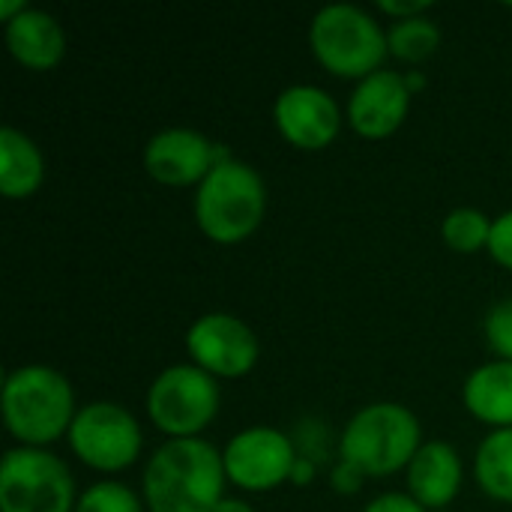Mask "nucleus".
I'll return each mask as SVG.
<instances>
[{
	"label": "nucleus",
	"mask_w": 512,
	"mask_h": 512,
	"mask_svg": "<svg viewBox=\"0 0 512 512\" xmlns=\"http://www.w3.org/2000/svg\"><path fill=\"white\" fill-rule=\"evenodd\" d=\"M225 459L201 438H171L144 471V498L153 512H213L222 504Z\"/></svg>",
	"instance_id": "1"
},
{
	"label": "nucleus",
	"mask_w": 512,
	"mask_h": 512,
	"mask_svg": "<svg viewBox=\"0 0 512 512\" xmlns=\"http://www.w3.org/2000/svg\"><path fill=\"white\" fill-rule=\"evenodd\" d=\"M75 396L69 381L45 366L15 369L3 384V420L24 444H51L72 429Z\"/></svg>",
	"instance_id": "2"
},
{
	"label": "nucleus",
	"mask_w": 512,
	"mask_h": 512,
	"mask_svg": "<svg viewBox=\"0 0 512 512\" xmlns=\"http://www.w3.org/2000/svg\"><path fill=\"white\" fill-rule=\"evenodd\" d=\"M267 192L261 177L234 159L219 162L195 195V216L201 231L216 243L246 240L264 219Z\"/></svg>",
	"instance_id": "3"
},
{
	"label": "nucleus",
	"mask_w": 512,
	"mask_h": 512,
	"mask_svg": "<svg viewBox=\"0 0 512 512\" xmlns=\"http://www.w3.org/2000/svg\"><path fill=\"white\" fill-rule=\"evenodd\" d=\"M420 453L417 417L393 402L363 408L342 435V459L360 474L387 477Z\"/></svg>",
	"instance_id": "4"
},
{
	"label": "nucleus",
	"mask_w": 512,
	"mask_h": 512,
	"mask_svg": "<svg viewBox=\"0 0 512 512\" xmlns=\"http://www.w3.org/2000/svg\"><path fill=\"white\" fill-rule=\"evenodd\" d=\"M309 39L315 57L342 78L375 75L384 54L390 51L375 18H369L363 9L348 3L321 9L312 21Z\"/></svg>",
	"instance_id": "5"
},
{
	"label": "nucleus",
	"mask_w": 512,
	"mask_h": 512,
	"mask_svg": "<svg viewBox=\"0 0 512 512\" xmlns=\"http://www.w3.org/2000/svg\"><path fill=\"white\" fill-rule=\"evenodd\" d=\"M75 480L66 465L36 447L9 450L0 468L3 512H69Z\"/></svg>",
	"instance_id": "6"
},
{
	"label": "nucleus",
	"mask_w": 512,
	"mask_h": 512,
	"mask_svg": "<svg viewBox=\"0 0 512 512\" xmlns=\"http://www.w3.org/2000/svg\"><path fill=\"white\" fill-rule=\"evenodd\" d=\"M150 420L171 438H195L219 411V387L195 366L165 369L147 396Z\"/></svg>",
	"instance_id": "7"
},
{
	"label": "nucleus",
	"mask_w": 512,
	"mask_h": 512,
	"mask_svg": "<svg viewBox=\"0 0 512 512\" xmlns=\"http://www.w3.org/2000/svg\"><path fill=\"white\" fill-rule=\"evenodd\" d=\"M69 444L84 465L96 471H120L138 459L141 429L126 408L111 402H93L75 414Z\"/></svg>",
	"instance_id": "8"
},
{
	"label": "nucleus",
	"mask_w": 512,
	"mask_h": 512,
	"mask_svg": "<svg viewBox=\"0 0 512 512\" xmlns=\"http://www.w3.org/2000/svg\"><path fill=\"white\" fill-rule=\"evenodd\" d=\"M225 474L249 492L279 486L294 474V447L276 429H246L225 450Z\"/></svg>",
	"instance_id": "9"
},
{
	"label": "nucleus",
	"mask_w": 512,
	"mask_h": 512,
	"mask_svg": "<svg viewBox=\"0 0 512 512\" xmlns=\"http://www.w3.org/2000/svg\"><path fill=\"white\" fill-rule=\"evenodd\" d=\"M186 348L204 372L222 378L246 375L258 360V339L252 336V330L243 321L222 312L195 321L186 336Z\"/></svg>",
	"instance_id": "10"
},
{
	"label": "nucleus",
	"mask_w": 512,
	"mask_h": 512,
	"mask_svg": "<svg viewBox=\"0 0 512 512\" xmlns=\"http://www.w3.org/2000/svg\"><path fill=\"white\" fill-rule=\"evenodd\" d=\"M225 159V150H216L204 135L192 129H165L144 150L147 171L168 186H189L204 180Z\"/></svg>",
	"instance_id": "11"
},
{
	"label": "nucleus",
	"mask_w": 512,
	"mask_h": 512,
	"mask_svg": "<svg viewBox=\"0 0 512 512\" xmlns=\"http://www.w3.org/2000/svg\"><path fill=\"white\" fill-rule=\"evenodd\" d=\"M276 126L300 150H321L339 132V108L318 87H288L276 99Z\"/></svg>",
	"instance_id": "12"
},
{
	"label": "nucleus",
	"mask_w": 512,
	"mask_h": 512,
	"mask_svg": "<svg viewBox=\"0 0 512 512\" xmlns=\"http://www.w3.org/2000/svg\"><path fill=\"white\" fill-rule=\"evenodd\" d=\"M411 105V87L396 72H375L360 81V87L351 96L348 117L354 132L366 138H384L396 132L408 114Z\"/></svg>",
	"instance_id": "13"
},
{
	"label": "nucleus",
	"mask_w": 512,
	"mask_h": 512,
	"mask_svg": "<svg viewBox=\"0 0 512 512\" xmlns=\"http://www.w3.org/2000/svg\"><path fill=\"white\" fill-rule=\"evenodd\" d=\"M408 486H411V498L420 507H432V510L447 507L462 486V462L456 450L441 441L420 447V453L408 468Z\"/></svg>",
	"instance_id": "14"
},
{
	"label": "nucleus",
	"mask_w": 512,
	"mask_h": 512,
	"mask_svg": "<svg viewBox=\"0 0 512 512\" xmlns=\"http://www.w3.org/2000/svg\"><path fill=\"white\" fill-rule=\"evenodd\" d=\"M6 45L18 63L30 69H51L63 57L66 36L48 12L27 9L6 24Z\"/></svg>",
	"instance_id": "15"
},
{
	"label": "nucleus",
	"mask_w": 512,
	"mask_h": 512,
	"mask_svg": "<svg viewBox=\"0 0 512 512\" xmlns=\"http://www.w3.org/2000/svg\"><path fill=\"white\" fill-rule=\"evenodd\" d=\"M465 405L483 423L512 429V363L480 366L465 384Z\"/></svg>",
	"instance_id": "16"
},
{
	"label": "nucleus",
	"mask_w": 512,
	"mask_h": 512,
	"mask_svg": "<svg viewBox=\"0 0 512 512\" xmlns=\"http://www.w3.org/2000/svg\"><path fill=\"white\" fill-rule=\"evenodd\" d=\"M42 183V156L36 144L15 132L0 129V192L6 198H27Z\"/></svg>",
	"instance_id": "17"
},
{
	"label": "nucleus",
	"mask_w": 512,
	"mask_h": 512,
	"mask_svg": "<svg viewBox=\"0 0 512 512\" xmlns=\"http://www.w3.org/2000/svg\"><path fill=\"white\" fill-rule=\"evenodd\" d=\"M477 480L492 498L512 504V429L492 432L480 444Z\"/></svg>",
	"instance_id": "18"
},
{
	"label": "nucleus",
	"mask_w": 512,
	"mask_h": 512,
	"mask_svg": "<svg viewBox=\"0 0 512 512\" xmlns=\"http://www.w3.org/2000/svg\"><path fill=\"white\" fill-rule=\"evenodd\" d=\"M438 42H441V33L438 27L417 15V18H402L390 33H387V45L390 51L399 57V60H408V63H420L426 57H432L438 51Z\"/></svg>",
	"instance_id": "19"
},
{
	"label": "nucleus",
	"mask_w": 512,
	"mask_h": 512,
	"mask_svg": "<svg viewBox=\"0 0 512 512\" xmlns=\"http://www.w3.org/2000/svg\"><path fill=\"white\" fill-rule=\"evenodd\" d=\"M492 237V222L471 207L453 210L444 222V240L456 252H477L480 246H489Z\"/></svg>",
	"instance_id": "20"
},
{
	"label": "nucleus",
	"mask_w": 512,
	"mask_h": 512,
	"mask_svg": "<svg viewBox=\"0 0 512 512\" xmlns=\"http://www.w3.org/2000/svg\"><path fill=\"white\" fill-rule=\"evenodd\" d=\"M75 512H141V504L120 483H96L84 492Z\"/></svg>",
	"instance_id": "21"
},
{
	"label": "nucleus",
	"mask_w": 512,
	"mask_h": 512,
	"mask_svg": "<svg viewBox=\"0 0 512 512\" xmlns=\"http://www.w3.org/2000/svg\"><path fill=\"white\" fill-rule=\"evenodd\" d=\"M486 336L498 357L512 363V300L498 303L486 318Z\"/></svg>",
	"instance_id": "22"
},
{
	"label": "nucleus",
	"mask_w": 512,
	"mask_h": 512,
	"mask_svg": "<svg viewBox=\"0 0 512 512\" xmlns=\"http://www.w3.org/2000/svg\"><path fill=\"white\" fill-rule=\"evenodd\" d=\"M489 252L495 255V261H501L504 267H510L512 270V210L510 213H504L498 222H492Z\"/></svg>",
	"instance_id": "23"
},
{
	"label": "nucleus",
	"mask_w": 512,
	"mask_h": 512,
	"mask_svg": "<svg viewBox=\"0 0 512 512\" xmlns=\"http://www.w3.org/2000/svg\"><path fill=\"white\" fill-rule=\"evenodd\" d=\"M366 512H426V507H420L414 498H408V495H381V498H375Z\"/></svg>",
	"instance_id": "24"
},
{
	"label": "nucleus",
	"mask_w": 512,
	"mask_h": 512,
	"mask_svg": "<svg viewBox=\"0 0 512 512\" xmlns=\"http://www.w3.org/2000/svg\"><path fill=\"white\" fill-rule=\"evenodd\" d=\"M381 9L387 15H405V18H417L420 12L429 9L426 0H411V3H399V0H381Z\"/></svg>",
	"instance_id": "25"
},
{
	"label": "nucleus",
	"mask_w": 512,
	"mask_h": 512,
	"mask_svg": "<svg viewBox=\"0 0 512 512\" xmlns=\"http://www.w3.org/2000/svg\"><path fill=\"white\" fill-rule=\"evenodd\" d=\"M21 12H27V6H24L21 0H3V3H0V18H3L6 24L15 21Z\"/></svg>",
	"instance_id": "26"
},
{
	"label": "nucleus",
	"mask_w": 512,
	"mask_h": 512,
	"mask_svg": "<svg viewBox=\"0 0 512 512\" xmlns=\"http://www.w3.org/2000/svg\"><path fill=\"white\" fill-rule=\"evenodd\" d=\"M213 512H255L249 504H243V501H234V498H225L219 507Z\"/></svg>",
	"instance_id": "27"
}]
</instances>
